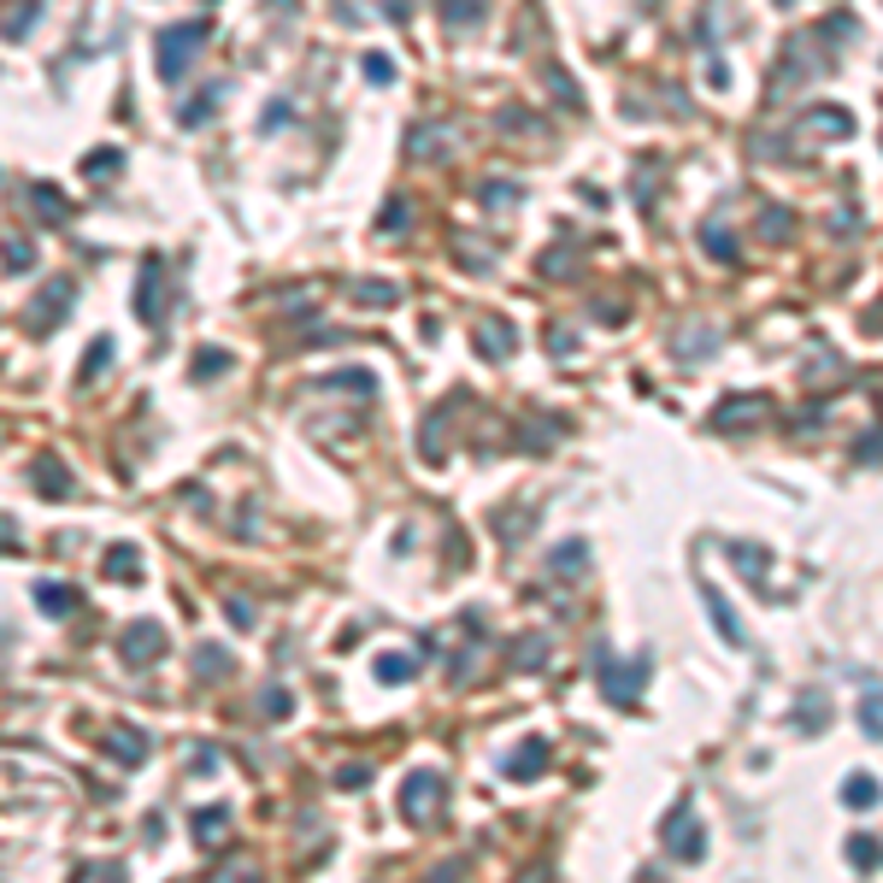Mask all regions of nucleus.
<instances>
[{
    "label": "nucleus",
    "mask_w": 883,
    "mask_h": 883,
    "mask_svg": "<svg viewBox=\"0 0 883 883\" xmlns=\"http://www.w3.org/2000/svg\"><path fill=\"white\" fill-rule=\"evenodd\" d=\"M200 48H207V24H171V30H159V77L183 83V71H189Z\"/></svg>",
    "instance_id": "1"
},
{
    "label": "nucleus",
    "mask_w": 883,
    "mask_h": 883,
    "mask_svg": "<svg viewBox=\"0 0 883 883\" xmlns=\"http://www.w3.org/2000/svg\"><path fill=\"white\" fill-rule=\"evenodd\" d=\"M665 848H672V860H684V866H695L707 854V836H701V824H695L689 801H677L672 819H665Z\"/></svg>",
    "instance_id": "2"
},
{
    "label": "nucleus",
    "mask_w": 883,
    "mask_h": 883,
    "mask_svg": "<svg viewBox=\"0 0 883 883\" xmlns=\"http://www.w3.org/2000/svg\"><path fill=\"white\" fill-rule=\"evenodd\" d=\"M437 807H442V777H437V772H413L407 789H401V813L418 824V819L437 813Z\"/></svg>",
    "instance_id": "3"
},
{
    "label": "nucleus",
    "mask_w": 883,
    "mask_h": 883,
    "mask_svg": "<svg viewBox=\"0 0 883 883\" xmlns=\"http://www.w3.org/2000/svg\"><path fill=\"white\" fill-rule=\"evenodd\" d=\"M159 654H165V630L159 625H130L124 630V660L130 665H154Z\"/></svg>",
    "instance_id": "4"
},
{
    "label": "nucleus",
    "mask_w": 883,
    "mask_h": 883,
    "mask_svg": "<svg viewBox=\"0 0 883 883\" xmlns=\"http://www.w3.org/2000/svg\"><path fill=\"white\" fill-rule=\"evenodd\" d=\"M477 347H483L489 359H506V354L518 347V330L506 324V318H495V312H489V318H477Z\"/></svg>",
    "instance_id": "5"
},
{
    "label": "nucleus",
    "mask_w": 883,
    "mask_h": 883,
    "mask_svg": "<svg viewBox=\"0 0 883 883\" xmlns=\"http://www.w3.org/2000/svg\"><path fill=\"white\" fill-rule=\"evenodd\" d=\"M642 677H648V660H636V665H606V672H601V684H606V701H636V689H642Z\"/></svg>",
    "instance_id": "6"
},
{
    "label": "nucleus",
    "mask_w": 883,
    "mask_h": 883,
    "mask_svg": "<svg viewBox=\"0 0 883 883\" xmlns=\"http://www.w3.org/2000/svg\"><path fill=\"white\" fill-rule=\"evenodd\" d=\"M159 278H165V266H159V259H148V266H142V283H136V307H142V318H148V324H159Z\"/></svg>",
    "instance_id": "7"
},
{
    "label": "nucleus",
    "mask_w": 883,
    "mask_h": 883,
    "mask_svg": "<svg viewBox=\"0 0 883 883\" xmlns=\"http://www.w3.org/2000/svg\"><path fill=\"white\" fill-rule=\"evenodd\" d=\"M707 613H713V625H719V636H725L731 648H743V642H748V636H743V625H736V613L725 606V596H719L713 584H707Z\"/></svg>",
    "instance_id": "8"
},
{
    "label": "nucleus",
    "mask_w": 883,
    "mask_h": 883,
    "mask_svg": "<svg viewBox=\"0 0 883 883\" xmlns=\"http://www.w3.org/2000/svg\"><path fill=\"white\" fill-rule=\"evenodd\" d=\"M807 124H813L819 136H854V112L848 107H813V112H807Z\"/></svg>",
    "instance_id": "9"
},
{
    "label": "nucleus",
    "mask_w": 883,
    "mask_h": 883,
    "mask_svg": "<svg viewBox=\"0 0 883 883\" xmlns=\"http://www.w3.org/2000/svg\"><path fill=\"white\" fill-rule=\"evenodd\" d=\"M36 606L48 618H65L71 606H77V589H65V584H36Z\"/></svg>",
    "instance_id": "10"
},
{
    "label": "nucleus",
    "mask_w": 883,
    "mask_h": 883,
    "mask_svg": "<svg viewBox=\"0 0 883 883\" xmlns=\"http://www.w3.org/2000/svg\"><path fill=\"white\" fill-rule=\"evenodd\" d=\"M748 418H760V401H748V395H731L725 407L713 413V425H719V430H743Z\"/></svg>",
    "instance_id": "11"
},
{
    "label": "nucleus",
    "mask_w": 883,
    "mask_h": 883,
    "mask_svg": "<svg viewBox=\"0 0 883 883\" xmlns=\"http://www.w3.org/2000/svg\"><path fill=\"white\" fill-rule=\"evenodd\" d=\"M489 12V0H442V24L447 30H466V24H477Z\"/></svg>",
    "instance_id": "12"
},
{
    "label": "nucleus",
    "mask_w": 883,
    "mask_h": 883,
    "mask_svg": "<svg viewBox=\"0 0 883 883\" xmlns=\"http://www.w3.org/2000/svg\"><path fill=\"white\" fill-rule=\"evenodd\" d=\"M701 248L719 259V266H736V236L725 224H701Z\"/></svg>",
    "instance_id": "13"
},
{
    "label": "nucleus",
    "mask_w": 883,
    "mask_h": 883,
    "mask_svg": "<svg viewBox=\"0 0 883 883\" xmlns=\"http://www.w3.org/2000/svg\"><path fill=\"white\" fill-rule=\"evenodd\" d=\"M542 765H548V743H542V736H530V743H525V755H513V760H506V772H513V777H537Z\"/></svg>",
    "instance_id": "14"
},
{
    "label": "nucleus",
    "mask_w": 883,
    "mask_h": 883,
    "mask_svg": "<svg viewBox=\"0 0 883 883\" xmlns=\"http://www.w3.org/2000/svg\"><path fill=\"white\" fill-rule=\"evenodd\" d=\"M860 731L872 736V743H883V689H866L860 695Z\"/></svg>",
    "instance_id": "15"
},
{
    "label": "nucleus",
    "mask_w": 883,
    "mask_h": 883,
    "mask_svg": "<svg viewBox=\"0 0 883 883\" xmlns=\"http://www.w3.org/2000/svg\"><path fill=\"white\" fill-rule=\"evenodd\" d=\"M843 801L848 807H878V777L872 772H854L848 784H843Z\"/></svg>",
    "instance_id": "16"
},
{
    "label": "nucleus",
    "mask_w": 883,
    "mask_h": 883,
    "mask_svg": "<svg viewBox=\"0 0 883 883\" xmlns=\"http://www.w3.org/2000/svg\"><path fill=\"white\" fill-rule=\"evenodd\" d=\"M65 301H71V283H53V295L36 301V330H41V324H60V318H65L60 307H65Z\"/></svg>",
    "instance_id": "17"
},
{
    "label": "nucleus",
    "mask_w": 883,
    "mask_h": 883,
    "mask_svg": "<svg viewBox=\"0 0 883 883\" xmlns=\"http://www.w3.org/2000/svg\"><path fill=\"white\" fill-rule=\"evenodd\" d=\"M219 95H224V83H207V89H200L189 107H183V124H207V112L219 107Z\"/></svg>",
    "instance_id": "18"
},
{
    "label": "nucleus",
    "mask_w": 883,
    "mask_h": 883,
    "mask_svg": "<svg viewBox=\"0 0 883 883\" xmlns=\"http://www.w3.org/2000/svg\"><path fill=\"white\" fill-rule=\"evenodd\" d=\"M731 560L743 566V577H765V566H772V554H765V548H755V554H748V548H731Z\"/></svg>",
    "instance_id": "19"
},
{
    "label": "nucleus",
    "mask_w": 883,
    "mask_h": 883,
    "mask_svg": "<svg viewBox=\"0 0 883 883\" xmlns=\"http://www.w3.org/2000/svg\"><path fill=\"white\" fill-rule=\"evenodd\" d=\"M83 359H89V366H83V383H89V378H100V371H107L112 342H107V336H100V342H89V354H83Z\"/></svg>",
    "instance_id": "20"
},
{
    "label": "nucleus",
    "mask_w": 883,
    "mask_h": 883,
    "mask_svg": "<svg viewBox=\"0 0 883 883\" xmlns=\"http://www.w3.org/2000/svg\"><path fill=\"white\" fill-rule=\"evenodd\" d=\"M848 860L860 866V872H872V866H878V843H872V836H854V843H848Z\"/></svg>",
    "instance_id": "21"
},
{
    "label": "nucleus",
    "mask_w": 883,
    "mask_h": 883,
    "mask_svg": "<svg viewBox=\"0 0 883 883\" xmlns=\"http://www.w3.org/2000/svg\"><path fill=\"white\" fill-rule=\"evenodd\" d=\"M107 748H112L119 760H142V755H148V743H130V731H112V736H107Z\"/></svg>",
    "instance_id": "22"
},
{
    "label": "nucleus",
    "mask_w": 883,
    "mask_h": 883,
    "mask_svg": "<svg viewBox=\"0 0 883 883\" xmlns=\"http://www.w3.org/2000/svg\"><path fill=\"white\" fill-rule=\"evenodd\" d=\"M142 566H136V554H130V548H112L107 554V577H136Z\"/></svg>",
    "instance_id": "23"
},
{
    "label": "nucleus",
    "mask_w": 883,
    "mask_h": 883,
    "mask_svg": "<svg viewBox=\"0 0 883 883\" xmlns=\"http://www.w3.org/2000/svg\"><path fill=\"white\" fill-rule=\"evenodd\" d=\"M366 77L371 83H395V60H389V53H366Z\"/></svg>",
    "instance_id": "24"
},
{
    "label": "nucleus",
    "mask_w": 883,
    "mask_h": 883,
    "mask_svg": "<svg viewBox=\"0 0 883 883\" xmlns=\"http://www.w3.org/2000/svg\"><path fill=\"white\" fill-rule=\"evenodd\" d=\"M407 672H413V660H401V654H383V660H378V677H383V684H401Z\"/></svg>",
    "instance_id": "25"
},
{
    "label": "nucleus",
    "mask_w": 883,
    "mask_h": 883,
    "mask_svg": "<svg viewBox=\"0 0 883 883\" xmlns=\"http://www.w3.org/2000/svg\"><path fill=\"white\" fill-rule=\"evenodd\" d=\"M224 366H230V354H224V347H207V354H200V366H195V378H219Z\"/></svg>",
    "instance_id": "26"
},
{
    "label": "nucleus",
    "mask_w": 883,
    "mask_h": 883,
    "mask_svg": "<svg viewBox=\"0 0 883 883\" xmlns=\"http://www.w3.org/2000/svg\"><path fill=\"white\" fill-rule=\"evenodd\" d=\"M230 813H224V807H207V813H200L195 824H200V843H219V824H224Z\"/></svg>",
    "instance_id": "27"
},
{
    "label": "nucleus",
    "mask_w": 883,
    "mask_h": 883,
    "mask_svg": "<svg viewBox=\"0 0 883 883\" xmlns=\"http://www.w3.org/2000/svg\"><path fill=\"white\" fill-rule=\"evenodd\" d=\"M760 230H765L772 242H784V236H789V212H784V207H765V224H760Z\"/></svg>",
    "instance_id": "28"
},
{
    "label": "nucleus",
    "mask_w": 883,
    "mask_h": 883,
    "mask_svg": "<svg viewBox=\"0 0 883 883\" xmlns=\"http://www.w3.org/2000/svg\"><path fill=\"white\" fill-rule=\"evenodd\" d=\"M554 572H584V542H566L554 554Z\"/></svg>",
    "instance_id": "29"
},
{
    "label": "nucleus",
    "mask_w": 883,
    "mask_h": 883,
    "mask_svg": "<svg viewBox=\"0 0 883 883\" xmlns=\"http://www.w3.org/2000/svg\"><path fill=\"white\" fill-rule=\"evenodd\" d=\"M112 165H119V148H100V154H89V177H112Z\"/></svg>",
    "instance_id": "30"
},
{
    "label": "nucleus",
    "mask_w": 883,
    "mask_h": 883,
    "mask_svg": "<svg viewBox=\"0 0 883 883\" xmlns=\"http://www.w3.org/2000/svg\"><path fill=\"white\" fill-rule=\"evenodd\" d=\"M36 483H41V489H65L71 477H65V466H36Z\"/></svg>",
    "instance_id": "31"
},
{
    "label": "nucleus",
    "mask_w": 883,
    "mask_h": 883,
    "mask_svg": "<svg viewBox=\"0 0 883 883\" xmlns=\"http://www.w3.org/2000/svg\"><path fill=\"white\" fill-rule=\"evenodd\" d=\"M36 207H41V212H53V224H60V219H65V200H60V195H53V189H36Z\"/></svg>",
    "instance_id": "32"
},
{
    "label": "nucleus",
    "mask_w": 883,
    "mask_h": 883,
    "mask_svg": "<svg viewBox=\"0 0 883 883\" xmlns=\"http://www.w3.org/2000/svg\"><path fill=\"white\" fill-rule=\"evenodd\" d=\"M383 230H407V200H389V212H383Z\"/></svg>",
    "instance_id": "33"
},
{
    "label": "nucleus",
    "mask_w": 883,
    "mask_h": 883,
    "mask_svg": "<svg viewBox=\"0 0 883 883\" xmlns=\"http://www.w3.org/2000/svg\"><path fill=\"white\" fill-rule=\"evenodd\" d=\"M359 301H395V289L389 283H359Z\"/></svg>",
    "instance_id": "34"
},
{
    "label": "nucleus",
    "mask_w": 883,
    "mask_h": 883,
    "mask_svg": "<svg viewBox=\"0 0 883 883\" xmlns=\"http://www.w3.org/2000/svg\"><path fill=\"white\" fill-rule=\"evenodd\" d=\"M289 119V100H271V107H266V130H278Z\"/></svg>",
    "instance_id": "35"
},
{
    "label": "nucleus",
    "mask_w": 883,
    "mask_h": 883,
    "mask_svg": "<svg viewBox=\"0 0 883 883\" xmlns=\"http://www.w3.org/2000/svg\"><path fill=\"white\" fill-rule=\"evenodd\" d=\"M7 254H12V271H24V266H30V242H12Z\"/></svg>",
    "instance_id": "36"
},
{
    "label": "nucleus",
    "mask_w": 883,
    "mask_h": 883,
    "mask_svg": "<svg viewBox=\"0 0 883 883\" xmlns=\"http://www.w3.org/2000/svg\"><path fill=\"white\" fill-rule=\"evenodd\" d=\"M342 789H366V765H347V772H342Z\"/></svg>",
    "instance_id": "37"
}]
</instances>
